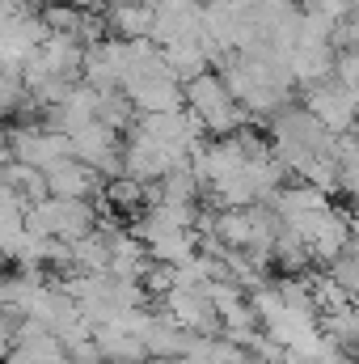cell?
I'll use <instances>...</instances> for the list:
<instances>
[{
	"label": "cell",
	"mask_w": 359,
	"mask_h": 364,
	"mask_svg": "<svg viewBox=\"0 0 359 364\" xmlns=\"http://www.w3.org/2000/svg\"><path fill=\"white\" fill-rule=\"evenodd\" d=\"M140 288H144L148 296H165V292L174 288V267L148 259V267H144V275H140Z\"/></svg>",
	"instance_id": "cell-17"
},
{
	"label": "cell",
	"mask_w": 359,
	"mask_h": 364,
	"mask_svg": "<svg viewBox=\"0 0 359 364\" xmlns=\"http://www.w3.org/2000/svg\"><path fill=\"white\" fill-rule=\"evenodd\" d=\"M194 229H161L153 242H144V250H148V259L153 263H170V267H178L186 263L190 255H194Z\"/></svg>",
	"instance_id": "cell-10"
},
{
	"label": "cell",
	"mask_w": 359,
	"mask_h": 364,
	"mask_svg": "<svg viewBox=\"0 0 359 364\" xmlns=\"http://www.w3.org/2000/svg\"><path fill=\"white\" fill-rule=\"evenodd\" d=\"M161 60H165V68L174 73V81H190V77H199V73H207L211 68V60H207V51L194 43V38H186V43H170V47H161Z\"/></svg>",
	"instance_id": "cell-11"
},
{
	"label": "cell",
	"mask_w": 359,
	"mask_h": 364,
	"mask_svg": "<svg viewBox=\"0 0 359 364\" xmlns=\"http://www.w3.org/2000/svg\"><path fill=\"white\" fill-rule=\"evenodd\" d=\"M26 97H30V93L21 90V81H17V77H9V73H0V119H9V114H17V110L26 106Z\"/></svg>",
	"instance_id": "cell-18"
},
{
	"label": "cell",
	"mask_w": 359,
	"mask_h": 364,
	"mask_svg": "<svg viewBox=\"0 0 359 364\" xmlns=\"http://www.w3.org/2000/svg\"><path fill=\"white\" fill-rule=\"evenodd\" d=\"M26 208H30V203H26V195H21L17 186H9V182L0 178V220H17Z\"/></svg>",
	"instance_id": "cell-19"
},
{
	"label": "cell",
	"mask_w": 359,
	"mask_h": 364,
	"mask_svg": "<svg viewBox=\"0 0 359 364\" xmlns=\"http://www.w3.org/2000/svg\"><path fill=\"white\" fill-rule=\"evenodd\" d=\"M131 114H136V106L127 102L123 90H97V106H93V119L97 123H106L114 132H127L131 127Z\"/></svg>",
	"instance_id": "cell-14"
},
{
	"label": "cell",
	"mask_w": 359,
	"mask_h": 364,
	"mask_svg": "<svg viewBox=\"0 0 359 364\" xmlns=\"http://www.w3.org/2000/svg\"><path fill=\"white\" fill-rule=\"evenodd\" d=\"M26 242H30V233H26L21 216L17 220H0V259H13L17 263V255L26 250Z\"/></svg>",
	"instance_id": "cell-16"
},
{
	"label": "cell",
	"mask_w": 359,
	"mask_h": 364,
	"mask_svg": "<svg viewBox=\"0 0 359 364\" xmlns=\"http://www.w3.org/2000/svg\"><path fill=\"white\" fill-rule=\"evenodd\" d=\"M118 157H123V174H131V178H140V182H153V178H161L170 166H186L190 153L161 144L157 136H148L136 123L131 136H127V144H118Z\"/></svg>",
	"instance_id": "cell-1"
},
{
	"label": "cell",
	"mask_w": 359,
	"mask_h": 364,
	"mask_svg": "<svg viewBox=\"0 0 359 364\" xmlns=\"http://www.w3.org/2000/svg\"><path fill=\"white\" fill-rule=\"evenodd\" d=\"M304 110L326 132H351L355 127V90L338 85L334 77H321V81L304 85Z\"/></svg>",
	"instance_id": "cell-2"
},
{
	"label": "cell",
	"mask_w": 359,
	"mask_h": 364,
	"mask_svg": "<svg viewBox=\"0 0 359 364\" xmlns=\"http://www.w3.org/2000/svg\"><path fill=\"white\" fill-rule=\"evenodd\" d=\"M81 43H77V34H60V30H51L43 43H38V51H34V60H38V68L47 73V77H64V81H77L81 77Z\"/></svg>",
	"instance_id": "cell-7"
},
{
	"label": "cell",
	"mask_w": 359,
	"mask_h": 364,
	"mask_svg": "<svg viewBox=\"0 0 359 364\" xmlns=\"http://www.w3.org/2000/svg\"><path fill=\"white\" fill-rule=\"evenodd\" d=\"M43 178H47V195H60V199H93L101 191V182H106L97 170H89L85 161H77L72 153L55 157L43 170Z\"/></svg>",
	"instance_id": "cell-6"
},
{
	"label": "cell",
	"mask_w": 359,
	"mask_h": 364,
	"mask_svg": "<svg viewBox=\"0 0 359 364\" xmlns=\"http://www.w3.org/2000/svg\"><path fill=\"white\" fill-rule=\"evenodd\" d=\"M38 17L47 21V30H60V34H77L81 9H72V4H64V0H60V4L51 0V4H43V9H38Z\"/></svg>",
	"instance_id": "cell-15"
},
{
	"label": "cell",
	"mask_w": 359,
	"mask_h": 364,
	"mask_svg": "<svg viewBox=\"0 0 359 364\" xmlns=\"http://www.w3.org/2000/svg\"><path fill=\"white\" fill-rule=\"evenodd\" d=\"M68 255H72L77 272H106L110 267V246H106V233H97V229H89L77 242H68Z\"/></svg>",
	"instance_id": "cell-13"
},
{
	"label": "cell",
	"mask_w": 359,
	"mask_h": 364,
	"mask_svg": "<svg viewBox=\"0 0 359 364\" xmlns=\"http://www.w3.org/2000/svg\"><path fill=\"white\" fill-rule=\"evenodd\" d=\"M89 335H93V343H97V356H101L106 364H144V360H148V352H144L140 335H127V331H123V326H114V322L93 326Z\"/></svg>",
	"instance_id": "cell-8"
},
{
	"label": "cell",
	"mask_w": 359,
	"mask_h": 364,
	"mask_svg": "<svg viewBox=\"0 0 359 364\" xmlns=\"http://www.w3.org/2000/svg\"><path fill=\"white\" fill-rule=\"evenodd\" d=\"M106 30H114L118 38H148L153 26V4L148 0H110L106 9Z\"/></svg>",
	"instance_id": "cell-9"
},
{
	"label": "cell",
	"mask_w": 359,
	"mask_h": 364,
	"mask_svg": "<svg viewBox=\"0 0 359 364\" xmlns=\"http://www.w3.org/2000/svg\"><path fill=\"white\" fill-rule=\"evenodd\" d=\"M140 343H144L148 356H182V348H186V331L174 326V322L161 314V318H153V326L140 335Z\"/></svg>",
	"instance_id": "cell-12"
},
{
	"label": "cell",
	"mask_w": 359,
	"mask_h": 364,
	"mask_svg": "<svg viewBox=\"0 0 359 364\" xmlns=\"http://www.w3.org/2000/svg\"><path fill=\"white\" fill-rule=\"evenodd\" d=\"M68 153L77 157V161H85L89 170H97L101 178H114V174H123V157H118V132L114 127H106V123H81L72 136H68Z\"/></svg>",
	"instance_id": "cell-3"
},
{
	"label": "cell",
	"mask_w": 359,
	"mask_h": 364,
	"mask_svg": "<svg viewBox=\"0 0 359 364\" xmlns=\"http://www.w3.org/2000/svg\"><path fill=\"white\" fill-rule=\"evenodd\" d=\"M38 212H43V220H47V233H51V237H64V242L85 237L93 229V220H97V212H93L89 199H60V195H47V199H38Z\"/></svg>",
	"instance_id": "cell-5"
},
{
	"label": "cell",
	"mask_w": 359,
	"mask_h": 364,
	"mask_svg": "<svg viewBox=\"0 0 359 364\" xmlns=\"http://www.w3.org/2000/svg\"><path fill=\"white\" fill-rule=\"evenodd\" d=\"M144 364H186V360L182 356H148Z\"/></svg>",
	"instance_id": "cell-20"
},
{
	"label": "cell",
	"mask_w": 359,
	"mask_h": 364,
	"mask_svg": "<svg viewBox=\"0 0 359 364\" xmlns=\"http://www.w3.org/2000/svg\"><path fill=\"white\" fill-rule=\"evenodd\" d=\"M9 343H13V335H9V331H0V360H4V352H9Z\"/></svg>",
	"instance_id": "cell-21"
},
{
	"label": "cell",
	"mask_w": 359,
	"mask_h": 364,
	"mask_svg": "<svg viewBox=\"0 0 359 364\" xmlns=\"http://www.w3.org/2000/svg\"><path fill=\"white\" fill-rule=\"evenodd\" d=\"M4 149H9L13 161H26L34 170H47L55 157H68V136L64 132H51V127L26 123V127L4 132Z\"/></svg>",
	"instance_id": "cell-4"
}]
</instances>
